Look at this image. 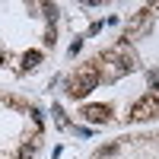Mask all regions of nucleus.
I'll return each mask as SVG.
<instances>
[{
    "label": "nucleus",
    "mask_w": 159,
    "mask_h": 159,
    "mask_svg": "<svg viewBox=\"0 0 159 159\" xmlns=\"http://www.w3.org/2000/svg\"><path fill=\"white\" fill-rule=\"evenodd\" d=\"M99 80H102V70H99V64L92 61V64L80 67V70L67 80V92H70L73 99H83V96H89V92L99 86Z\"/></svg>",
    "instance_id": "1"
},
{
    "label": "nucleus",
    "mask_w": 159,
    "mask_h": 159,
    "mask_svg": "<svg viewBox=\"0 0 159 159\" xmlns=\"http://www.w3.org/2000/svg\"><path fill=\"white\" fill-rule=\"evenodd\" d=\"M130 118L134 121H147V118H159V96H143L134 102V108H130Z\"/></svg>",
    "instance_id": "2"
},
{
    "label": "nucleus",
    "mask_w": 159,
    "mask_h": 159,
    "mask_svg": "<svg viewBox=\"0 0 159 159\" xmlns=\"http://www.w3.org/2000/svg\"><path fill=\"white\" fill-rule=\"evenodd\" d=\"M150 22H153V7L137 10V13H134V19L127 22V42H130V38H137V35H143V32L150 29Z\"/></svg>",
    "instance_id": "3"
},
{
    "label": "nucleus",
    "mask_w": 159,
    "mask_h": 159,
    "mask_svg": "<svg viewBox=\"0 0 159 159\" xmlns=\"http://www.w3.org/2000/svg\"><path fill=\"white\" fill-rule=\"evenodd\" d=\"M86 118V121L92 124H105V121H111V108L108 105H83V111H80Z\"/></svg>",
    "instance_id": "4"
},
{
    "label": "nucleus",
    "mask_w": 159,
    "mask_h": 159,
    "mask_svg": "<svg viewBox=\"0 0 159 159\" xmlns=\"http://www.w3.org/2000/svg\"><path fill=\"white\" fill-rule=\"evenodd\" d=\"M38 61H42V54H38V51H29V54L22 57V67H25V70H32V67H35Z\"/></svg>",
    "instance_id": "5"
},
{
    "label": "nucleus",
    "mask_w": 159,
    "mask_h": 159,
    "mask_svg": "<svg viewBox=\"0 0 159 159\" xmlns=\"http://www.w3.org/2000/svg\"><path fill=\"white\" fill-rule=\"evenodd\" d=\"M150 86L156 89L153 96H159V70H150Z\"/></svg>",
    "instance_id": "6"
},
{
    "label": "nucleus",
    "mask_w": 159,
    "mask_h": 159,
    "mask_svg": "<svg viewBox=\"0 0 159 159\" xmlns=\"http://www.w3.org/2000/svg\"><path fill=\"white\" fill-rule=\"evenodd\" d=\"M0 61H3V54H0Z\"/></svg>",
    "instance_id": "7"
}]
</instances>
